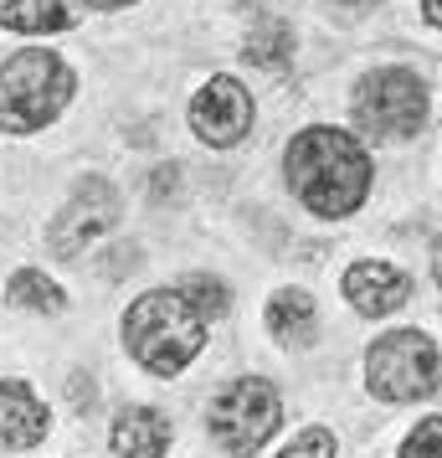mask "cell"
<instances>
[{
  "label": "cell",
  "mask_w": 442,
  "mask_h": 458,
  "mask_svg": "<svg viewBox=\"0 0 442 458\" xmlns=\"http://www.w3.org/2000/svg\"><path fill=\"white\" fill-rule=\"evenodd\" d=\"M288 186L314 216H350L371 191V155L345 129H304L283 155Z\"/></svg>",
  "instance_id": "obj_1"
},
{
  "label": "cell",
  "mask_w": 442,
  "mask_h": 458,
  "mask_svg": "<svg viewBox=\"0 0 442 458\" xmlns=\"http://www.w3.org/2000/svg\"><path fill=\"white\" fill-rule=\"evenodd\" d=\"M124 345L149 376H180L206 345V319L175 289H154L129 304Z\"/></svg>",
  "instance_id": "obj_2"
},
{
  "label": "cell",
  "mask_w": 442,
  "mask_h": 458,
  "mask_svg": "<svg viewBox=\"0 0 442 458\" xmlns=\"http://www.w3.org/2000/svg\"><path fill=\"white\" fill-rule=\"evenodd\" d=\"M72 67L46 52V47H26L0 67V129L11 134H37L46 129L67 104H72Z\"/></svg>",
  "instance_id": "obj_3"
},
{
  "label": "cell",
  "mask_w": 442,
  "mask_h": 458,
  "mask_svg": "<svg viewBox=\"0 0 442 458\" xmlns=\"http://www.w3.org/2000/svg\"><path fill=\"white\" fill-rule=\"evenodd\" d=\"M278 422H283V402H278L273 381H263V376H237L232 386L216 392V402L206 412L211 437L237 458L257 454L278 433Z\"/></svg>",
  "instance_id": "obj_4"
},
{
  "label": "cell",
  "mask_w": 442,
  "mask_h": 458,
  "mask_svg": "<svg viewBox=\"0 0 442 458\" xmlns=\"http://www.w3.org/2000/svg\"><path fill=\"white\" fill-rule=\"evenodd\" d=\"M365 381L380 402H421L438 392V345L421 330H391L365 351Z\"/></svg>",
  "instance_id": "obj_5"
},
{
  "label": "cell",
  "mask_w": 442,
  "mask_h": 458,
  "mask_svg": "<svg viewBox=\"0 0 442 458\" xmlns=\"http://www.w3.org/2000/svg\"><path fill=\"white\" fill-rule=\"evenodd\" d=\"M355 119L360 129H371L376 140H406L417 134L427 119V88L417 72L406 67H380L371 72L355 93Z\"/></svg>",
  "instance_id": "obj_6"
},
{
  "label": "cell",
  "mask_w": 442,
  "mask_h": 458,
  "mask_svg": "<svg viewBox=\"0 0 442 458\" xmlns=\"http://www.w3.org/2000/svg\"><path fill=\"white\" fill-rule=\"evenodd\" d=\"M113 222H119V196H113V186H108L104 175H88V181H78L72 201L52 216L46 248L57 252V258H78V252L93 248Z\"/></svg>",
  "instance_id": "obj_7"
},
{
  "label": "cell",
  "mask_w": 442,
  "mask_h": 458,
  "mask_svg": "<svg viewBox=\"0 0 442 458\" xmlns=\"http://www.w3.org/2000/svg\"><path fill=\"white\" fill-rule=\"evenodd\" d=\"M190 129L206 140L211 149H227L237 145L247 129H253V98H247V88L237 83V78H211L196 98H190Z\"/></svg>",
  "instance_id": "obj_8"
},
{
  "label": "cell",
  "mask_w": 442,
  "mask_h": 458,
  "mask_svg": "<svg viewBox=\"0 0 442 458\" xmlns=\"http://www.w3.org/2000/svg\"><path fill=\"white\" fill-rule=\"evenodd\" d=\"M345 299H350V310L365 314V319H386V314H396L406 299H412V278L391 263H355V268L345 273Z\"/></svg>",
  "instance_id": "obj_9"
},
{
  "label": "cell",
  "mask_w": 442,
  "mask_h": 458,
  "mask_svg": "<svg viewBox=\"0 0 442 458\" xmlns=\"http://www.w3.org/2000/svg\"><path fill=\"white\" fill-rule=\"evenodd\" d=\"M52 428L46 407L26 381H0V448H37Z\"/></svg>",
  "instance_id": "obj_10"
},
{
  "label": "cell",
  "mask_w": 442,
  "mask_h": 458,
  "mask_svg": "<svg viewBox=\"0 0 442 458\" xmlns=\"http://www.w3.org/2000/svg\"><path fill=\"white\" fill-rule=\"evenodd\" d=\"M113 454L119 458H165L170 448V417L154 412V407H129L119 422H113Z\"/></svg>",
  "instance_id": "obj_11"
},
{
  "label": "cell",
  "mask_w": 442,
  "mask_h": 458,
  "mask_svg": "<svg viewBox=\"0 0 442 458\" xmlns=\"http://www.w3.org/2000/svg\"><path fill=\"white\" fill-rule=\"evenodd\" d=\"M78 11H83V0H0V26L26 31V37H46V31L78 26Z\"/></svg>",
  "instance_id": "obj_12"
},
{
  "label": "cell",
  "mask_w": 442,
  "mask_h": 458,
  "mask_svg": "<svg viewBox=\"0 0 442 458\" xmlns=\"http://www.w3.org/2000/svg\"><path fill=\"white\" fill-rule=\"evenodd\" d=\"M268 330L283 340V345H309L319 330V310L304 289H278L273 304H268Z\"/></svg>",
  "instance_id": "obj_13"
},
{
  "label": "cell",
  "mask_w": 442,
  "mask_h": 458,
  "mask_svg": "<svg viewBox=\"0 0 442 458\" xmlns=\"http://www.w3.org/2000/svg\"><path fill=\"white\" fill-rule=\"evenodd\" d=\"M5 299L16 304V310H37V314H63V289L46 278V273H37V268H21L11 284H5Z\"/></svg>",
  "instance_id": "obj_14"
},
{
  "label": "cell",
  "mask_w": 442,
  "mask_h": 458,
  "mask_svg": "<svg viewBox=\"0 0 442 458\" xmlns=\"http://www.w3.org/2000/svg\"><path fill=\"white\" fill-rule=\"evenodd\" d=\"M247 57L263 63V67H283L288 57H294V31H288L283 21H263L253 37H247Z\"/></svg>",
  "instance_id": "obj_15"
},
{
  "label": "cell",
  "mask_w": 442,
  "mask_h": 458,
  "mask_svg": "<svg viewBox=\"0 0 442 458\" xmlns=\"http://www.w3.org/2000/svg\"><path fill=\"white\" fill-rule=\"evenodd\" d=\"M175 293H180L201 319H216V314H227V304H232V299H227V284H221V278H206V273L180 278V289H175Z\"/></svg>",
  "instance_id": "obj_16"
},
{
  "label": "cell",
  "mask_w": 442,
  "mask_h": 458,
  "mask_svg": "<svg viewBox=\"0 0 442 458\" xmlns=\"http://www.w3.org/2000/svg\"><path fill=\"white\" fill-rule=\"evenodd\" d=\"M401 458H442V417H427L401 443Z\"/></svg>",
  "instance_id": "obj_17"
},
{
  "label": "cell",
  "mask_w": 442,
  "mask_h": 458,
  "mask_svg": "<svg viewBox=\"0 0 442 458\" xmlns=\"http://www.w3.org/2000/svg\"><path fill=\"white\" fill-rule=\"evenodd\" d=\"M278 458H335V433L329 428H304Z\"/></svg>",
  "instance_id": "obj_18"
},
{
  "label": "cell",
  "mask_w": 442,
  "mask_h": 458,
  "mask_svg": "<svg viewBox=\"0 0 442 458\" xmlns=\"http://www.w3.org/2000/svg\"><path fill=\"white\" fill-rule=\"evenodd\" d=\"M421 16L432 26H442V0H421Z\"/></svg>",
  "instance_id": "obj_19"
},
{
  "label": "cell",
  "mask_w": 442,
  "mask_h": 458,
  "mask_svg": "<svg viewBox=\"0 0 442 458\" xmlns=\"http://www.w3.org/2000/svg\"><path fill=\"white\" fill-rule=\"evenodd\" d=\"M83 5H98V11H124V5H134V0H83Z\"/></svg>",
  "instance_id": "obj_20"
},
{
  "label": "cell",
  "mask_w": 442,
  "mask_h": 458,
  "mask_svg": "<svg viewBox=\"0 0 442 458\" xmlns=\"http://www.w3.org/2000/svg\"><path fill=\"white\" fill-rule=\"evenodd\" d=\"M432 273H438V284H442V242H438V252H432Z\"/></svg>",
  "instance_id": "obj_21"
}]
</instances>
